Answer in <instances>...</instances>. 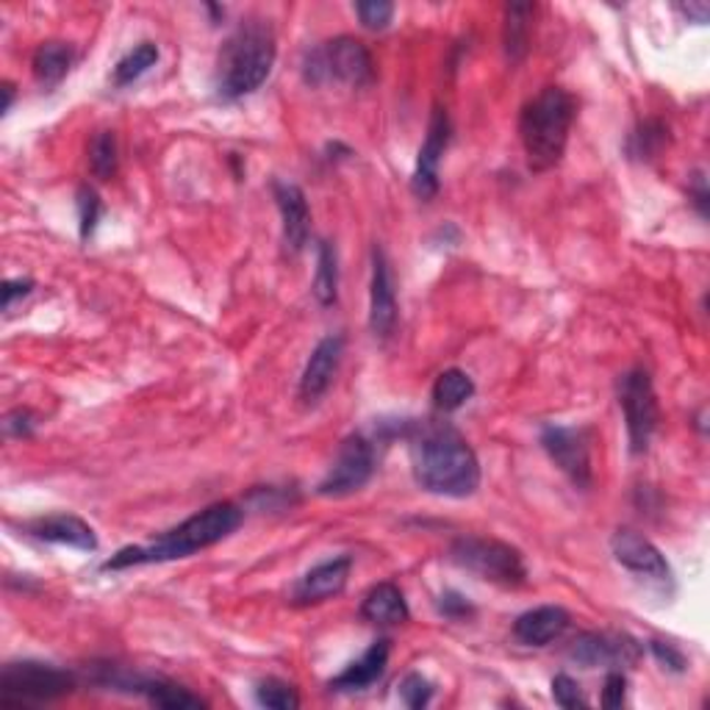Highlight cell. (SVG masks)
Here are the masks:
<instances>
[{"instance_id": "277c9868", "label": "cell", "mask_w": 710, "mask_h": 710, "mask_svg": "<svg viewBox=\"0 0 710 710\" xmlns=\"http://www.w3.org/2000/svg\"><path fill=\"white\" fill-rule=\"evenodd\" d=\"M275 65V36L270 25L245 23L223 45L217 65L219 98L236 100L256 92Z\"/></svg>"}, {"instance_id": "8d00e7d4", "label": "cell", "mask_w": 710, "mask_h": 710, "mask_svg": "<svg viewBox=\"0 0 710 710\" xmlns=\"http://www.w3.org/2000/svg\"><path fill=\"white\" fill-rule=\"evenodd\" d=\"M652 652H655L657 661L669 666L672 672L686 669V657H683V652H677L672 644H664V641H652Z\"/></svg>"}, {"instance_id": "5bb4252c", "label": "cell", "mask_w": 710, "mask_h": 710, "mask_svg": "<svg viewBox=\"0 0 710 710\" xmlns=\"http://www.w3.org/2000/svg\"><path fill=\"white\" fill-rule=\"evenodd\" d=\"M572 661L581 666H608V664H635L641 655L639 644L628 635H605V633H583L577 635L570 650Z\"/></svg>"}, {"instance_id": "5b68a950", "label": "cell", "mask_w": 710, "mask_h": 710, "mask_svg": "<svg viewBox=\"0 0 710 710\" xmlns=\"http://www.w3.org/2000/svg\"><path fill=\"white\" fill-rule=\"evenodd\" d=\"M452 564L461 570L475 572L477 577L488 583H497L505 588H517L528 581V570L511 544H503L497 539H477V536H464L450 546Z\"/></svg>"}, {"instance_id": "83f0119b", "label": "cell", "mask_w": 710, "mask_h": 710, "mask_svg": "<svg viewBox=\"0 0 710 710\" xmlns=\"http://www.w3.org/2000/svg\"><path fill=\"white\" fill-rule=\"evenodd\" d=\"M117 136L114 131H100L94 134L92 145H89V170L100 181H109L117 172Z\"/></svg>"}, {"instance_id": "d6986e66", "label": "cell", "mask_w": 710, "mask_h": 710, "mask_svg": "<svg viewBox=\"0 0 710 710\" xmlns=\"http://www.w3.org/2000/svg\"><path fill=\"white\" fill-rule=\"evenodd\" d=\"M31 533L42 541H54V544L76 546V550H98V536L83 519L70 517V514H56V517L36 519L31 525Z\"/></svg>"}, {"instance_id": "9a60e30c", "label": "cell", "mask_w": 710, "mask_h": 710, "mask_svg": "<svg viewBox=\"0 0 710 710\" xmlns=\"http://www.w3.org/2000/svg\"><path fill=\"white\" fill-rule=\"evenodd\" d=\"M278 212L283 219V241L292 252H300L308 245L312 236V212H308V200L297 183L275 181L272 183Z\"/></svg>"}, {"instance_id": "8992f818", "label": "cell", "mask_w": 710, "mask_h": 710, "mask_svg": "<svg viewBox=\"0 0 710 710\" xmlns=\"http://www.w3.org/2000/svg\"><path fill=\"white\" fill-rule=\"evenodd\" d=\"M303 72H306L308 83L345 81L352 87H364L375 78V61L359 40L336 36L308 54Z\"/></svg>"}, {"instance_id": "e575fe53", "label": "cell", "mask_w": 710, "mask_h": 710, "mask_svg": "<svg viewBox=\"0 0 710 710\" xmlns=\"http://www.w3.org/2000/svg\"><path fill=\"white\" fill-rule=\"evenodd\" d=\"M624 694H628V677H624L622 672H611V675L605 677V688H602L605 708H622Z\"/></svg>"}, {"instance_id": "d4e9b609", "label": "cell", "mask_w": 710, "mask_h": 710, "mask_svg": "<svg viewBox=\"0 0 710 710\" xmlns=\"http://www.w3.org/2000/svg\"><path fill=\"white\" fill-rule=\"evenodd\" d=\"M142 694L147 697V702L156 705V708H167V710H192V708H206V702L192 694L189 688L176 686V683L167 680H147L139 683Z\"/></svg>"}, {"instance_id": "ba28073f", "label": "cell", "mask_w": 710, "mask_h": 710, "mask_svg": "<svg viewBox=\"0 0 710 710\" xmlns=\"http://www.w3.org/2000/svg\"><path fill=\"white\" fill-rule=\"evenodd\" d=\"M619 405H622L624 422H628L630 450L635 455L646 452L657 428V397L650 372L630 370L619 377Z\"/></svg>"}, {"instance_id": "ac0fdd59", "label": "cell", "mask_w": 710, "mask_h": 710, "mask_svg": "<svg viewBox=\"0 0 710 710\" xmlns=\"http://www.w3.org/2000/svg\"><path fill=\"white\" fill-rule=\"evenodd\" d=\"M570 628V613L557 605H541L533 611L522 613L514 622V635L525 646H546L566 633Z\"/></svg>"}, {"instance_id": "f35d334b", "label": "cell", "mask_w": 710, "mask_h": 710, "mask_svg": "<svg viewBox=\"0 0 710 710\" xmlns=\"http://www.w3.org/2000/svg\"><path fill=\"white\" fill-rule=\"evenodd\" d=\"M7 433L9 436H18V439H23V436H31V430H34V419H31L29 412H23V408H18V412H12L7 417Z\"/></svg>"}, {"instance_id": "2e32d148", "label": "cell", "mask_w": 710, "mask_h": 710, "mask_svg": "<svg viewBox=\"0 0 710 710\" xmlns=\"http://www.w3.org/2000/svg\"><path fill=\"white\" fill-rule=\"evenodd\" d=\"M341 352H345V339L341 336H325L314 347L312 359H308L303 377H300V399L303 403H317L334 383L336 372L341 364Z\"/></svg>"}, {"instance_id": "7a4b0ae2", "label": "cell", "mask_w": 710, "mask_h": 710, "mask_svg": "<svg viewBox=\"0 0 710 710\" xmlns=\"http://www.w3.org/2000/svg\"><path fill=\"white\" fill-rule=\"evenodd\" d=\"M241 508L234 503H214L203 508L200 514L189 517L170 533L159 536L154 544L147 546H125L117 555H112L103 564L106 572L128 570V566L142 564H167V561H178V557H189L194 552L214 546L217 541L228 539L236 528L241 525Z\"/></svg>"}, {"instance_id": "b9f144b4", "label": "cell", "mask_w": 710, "mask_h": 710, "mask_svg": "<svg viewBox=\"0 0 710 710\" xmlns=\"http://www.w3.org/2000/svg\"><path fill=\"white\" fill-rule=\"evenodd\" d=\"M3 94H7L3 112H9V109H12V100H14V87H12V83H3Z\"/></svg>"}, {"instance_id": "1f68e13d", "label": "cell", "mask_w": 710, "mask_h": 710, "mask_svg": "<svg viewBox=\"0 0 710 710\" xmlns=\"http://www.w3.org/2000/svg\"><path fill=\"white\" fill-rule=\"evenodd\" d=\"M430 697H433V686H430V680H425L422 675H408L399 683V699H403L408 708H425V705L430 702Z\"/></svg>"}, {"instance_id": "30bf717a", "label": "cell", "mask_w": 710, "mask_h": 710, "mask_svg": "<svg viewBox=\"0 0 710 710\" xmlns=\"http://www.w3.org/2000/svg\"><path fill=\"white\" fill-rule=\"evenodd\" d=\"M546 455L557 464L577 488H588L594 481L591 472V447H588L586 430L564 428V425H550L541 433Z\"/></svg>"}, {"instance_id": "7402d4cb", "label": "cell", "mask_w": 710, "mask_h": 710, "mask_svg": "<svg viewBox=\"0 0 710 710\" xmlns=\"http://www.w3.org/2000/svg\"><path fill=\"white\" fill-rule=\"evenodd\" d=\"M536 7L530 3H511L505 7V29H503V45L505 56L511 61H522L528 56L530 47V20H533Z\"/></svg>"}, {"instance_id": "f546056e", "label": "cell", "mask_w": 710, "mask_h": 710, "mask_svg": "<svg viewBox=\"0 0 710 710\" xmlns=\"http://www.w3.org/2000/svg\"><path fill=\"white\" fill-rule=\"evenodd\" d=\"M256 702L270 710H297L300 697L292 686L281 680H264L256 686Z\"/></svg>"}, {"instance_id": "d590c367", "label": "cell", "mask_w": 710, "mask_h": 710, "mask_svg": "<svg viewBox=\"0 0 710 710\" xmlns=\"http://www.w3.org/2000/svg\"><path fill=\"white\" fill-rule=\"evenodd\" d=\"M31 289H34V281L29 278H14V281L3 283V312H12V306L20 297H29Z\"/></svg>"}, {"instance_id": "4fadbf2b", "label": "cell", "mask_w": 710, "mask_h": 710, "mask_svg": "<svg viewBox=\"0 0 710 710\" xmlns=\"http://www.w3.org/2000/svg\"><path fill=\"white\" fill-rule=\"evenodd\" d=\"M397 325V294H394L392 267L381 247L372 250V283H370V328L377 339H388Z\"/></svg>"}, {"instance_id": "44dd1931", "label": "cell", "mask_w": 710, "mask_h": 710, "mask_svg": "<svg viewBox=\"0 0 710 710\" xmlns=\"http://www.w3.org/2000/svg\"><path fill=\"white\" fill-rule=\"evenodd\" d=\"M361 617L372 624H399L408 619V602L394 583H377L361 602Z\"/></svg>"}, {"instance_id": "cb8c5ba5", "label": "cell", "mask_w": 710, "mask_h": 710, "mask_svg": "<svg viewBox=\"0 0 710 710\" xmlns=\"http://www.w3.org/2000/svg\"><path fill=\"white\" fill-rule=\"evenodd\" d=\"M72 65V50L65 45V42H45V45L36 47L34 54V76L36 81L50 87V83H59L61 78L70 72Z\"/></svg>"}, {"instance_id": "4316f807", "label": "cell", "mask_w": 710, "mask_h": 710, "mask_svg": "<svg viewBox=\"0 0 710 710\" xmlns=\"http://www.w3.org/2000/svg\"><path fill=\"white\" fill-rule=\"evenodd\" d=\"M156 61H159V47L154 42H142V45H136L131 54H125L117 61V67H114V83L117 87H128V83L139 81L150 67H156Z\"/></svg>"}, {"instance_id": "603a6c76", "label": "cell", "mask_w": 710, "mask_h": 710, "mask_svg": "<svg viewBox=\"0 0 710 710\" xmlns=\"http://www.w3.org/2000/svg\"><path fill=\"white\" fill-rule=\"evenodd\" d=\"M475 394V383L464 370H444L433 383V403L439 412H459Z\"/></svg>"}, {"instance_id": "f1b7e54d", "label": "cell", "mask_w": 710, "mask_h": 710, "mask_svg": "<svg viewBox=\"0 0 710 710\" xmlns=\"http://www.w3.org/2000/svg\"><path fill=\"white\" fill-rule=\"evenodd\" d=\"M666 136H669L666 125L661 120H650L630 136V154L639 156V159H652L664 147Z\"/></svg>"}, {"instance_id": "74e56055", "label": "cell", "mask_w": 710, "mask_h": 710, "mask_svg": "<svg viewBox=\"0 0 710 710\" xmlns=\"http://www.w3.org/2000/svg\"><path fill=\"white\" fill-rule=\"evenodd\" d=\"M439 611L450 619H464L472 613V605L464 597H459V594H444L439 602Z\"/></svg>"}, {"instance_id": "7c38bea8", "label": "cell", "mask_w": 710, "mask_h": 710, "mask_svg": "<svg viewBox=\"0 0 710 710\" xmlns=\"http://www.w3.org/2000/svg\"><path fill=\"white\" fill-rule=\"evenodd\" d=\"M611 552L633 575L650 577L655 583H672L669 561L661 555V550L650 539L639 536L635 530H617L611 539Z\"/></svg>"}, {"instance_id": "484cf974", "label": "cell", "mask_w": 710, "mask_h": 710, "mask_svg": "<svg viewBox=\"0 0 710 710\" xmlns=\"http://www.w3.org/2000/svg\"><path fill=\"white\" fill-rule=\"evenodd\" d=\"M339 294V256L330 241H319L317 275H314V297L323 306H334Z\"/></svg>"}, {"instance_id": "60d3db41", "label": "cell", "mask_w": 710, "mask_h": 710, "mask_svg": "<svg viewBox=\"0 0 710 710\" xmlns=\"http://www.w3.org/2000/svg\"><path fill=\"white\" fill-rule=\"evenodd\" d=\"M680 9L688 14V18L697 20V23H708V14H710L708 3H688V7H680Z\"/></svg>"}, {"instance_id": "d6a6232c", "label": "cell", "mask_w": 710, "mask_h": 710, "mask_svg": "<svg viewBox=\"0 0 710 710\" xmlns=\"http://www.w3.org/2000/svg\"><path fill=\"white\" fill-rule=\"evenodd\" d=\"M78 217H81V236L87 239L100 219V198L94 189L89 187L78 189Z\"/></svg>"}, {"instance_id": "836d02e7", "label": "cell", "mask_w": 710, "mask_h": 710, "mask_svg": "<svg viewBox=\"0 0 710 710\" xmlns=\"http://www.w3.org/2000/svg\"><path fill=\"white\" fill-rule=\"evenodd\" d=\"M552 699H555V705H561V708L566 710L586 708V699H583L581 686H577L570 675H557L555 680H552Z\"/></svg>"}, {"instance_id": "4dcf8cb0", "label": "cell", "mask_w": 710, "mask_h": 710, "mask_svg": "<svg viewBox=\"0 0 710 710\" xmlns=\"http://www.w3.org/2000/svg\"><path fill=\"white\" fill-rule=\"evenodd\" d=\"M356 14H359L364 29L383 31L392 23L394 3H386V0H367V3H356Z\"/></svg>"}, {"instance_id": "8fae6325", "label": "cell", "mask_w": 710, "mask_h": 710, "mask_svg": "<svg viewBox=\"0 0 710 710\" xmlns=\"http://www.w3.org/2000/svg\"><path fill=\"white\" fill-rule=\"evenodd\" d=\"M447 142H450V117H447L444 109H433L428 136L419 147L412 178V189L419 200H433L439 194V165L447 150Z\"/></svg>"}, {"instance_id": "ffe728a7", "label": "cell", "mask_w": 710, "mask_h": 710, "mask_svg": "<svg viewBox=\"0 0 710 710\" xmlns=\"http://www.w3.org/2000/svg\"><path fill=\"white\" fill-rule=\"evenodd\" d=\"M388 652H392V646H388L386 639L375 641L356 664H350L339 677L330 680V688H336V691H364V688H370L386 672Z\"/></svg>"}, {"instance_id": "9c48e42d", "label": "cell", "mask_w": 710, "mask_h": 710, "mask_svg": "<svg viewBox=\"0 0 710 710\" xmlns=\"http://www.w3.org/2000/svg\"><path fill=\"white\" fill-rule=\"evenodd\" d=\"M372 472H375V447L361 433L347 436L317 492L323 497H347V494L364 488Z\"/></svg>"}, {"instance_id": "52a82bcc", "label": "cell", "mask_w": 710, "mask_h": 710, "mask_svg": "<svg viewBox=\"0 0 710 710\" xmlns=\"http://www.w3.org/2000/svg\"><path fill=\"white\" fill-rule=\"evenodd\" d=\"M76 688L72 675L50 664H7L0 675V699L3 705H40L67 697Z\"/></svg>"}, {"instance_id": "e0dca14e", "label": "cell", "mask_w": 710, "mask_h": 710, "mask_svg": "<svg viewBox=\"0 0 710 710\" xmlns=\"http://www.w3.org/2000/svg\"><path fill=\"white\" fill-rule=\"evenodd\" d=\"M350 570H352V561L347 555L334 557V561H325V564L314 566V570L306 572V575L297 581V586H294V602L314 605L336 597V594L345 591Z\"/></svg>"}, {"instance_id": "ab89813d", "label": "cell", "mask_w": 710, "mask_h": 710, "mask_svg": "<svg viewBox=\"0 0 710 710\" xmlns=\"http://www.w3.org/2000/svg\"><path fill=\"white\" fill-rule=\"evenodd\" d=\"M694 203H697V209H699V214H708V189H705V176L702 172H697V176H694Z\"/></svg>"}, {"instance_id": "6da1fadb", "label": "cell", "mask_w": 710, "mask_h": 710, "mask_svg": "<svg viewBox=\"0 0 710 710\" xmlns=\"http://www.w3.org/2000/svg\"><path fill=\"white\" fill-rule=\"evenodd\" d=\"M412 472L419 488L439 497H470L481 486V464L470 441L447 422H417L408 436Z\"/></svg>"}, {"instance_id": "3957f363", "label": "cell", "mask_w": 710, "mask_h": 710, "mask_svg": "<svg viewBox=\"0 0 710 710\" xmlns=\"http://www.w3.org/2000/svg\"><path fill=\"white\" fill-rule=\"evenodd\" d=\"M572 123H575V98L566 89L546 87L530 100L519 117V136H522L530 170H552L564 159Z\"/></svg>"}]
</instances>
